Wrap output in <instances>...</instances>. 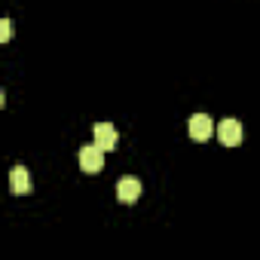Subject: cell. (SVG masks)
I'll return each instance as SVG.
<instances>
[{
	"label": "cell",
	"instance_id": "obj_2",
	"mask_svg": "<svg viewBox=\"0 0 260 260\" xmlns=\"http://www.w3.org/2000/svg\"><path fill=\"white\" fill-rule=\"evenodd\" d=\"M217 138H220V144H226V147L242 144V122H239V119H223V122L217 125Z\"/></svg>",
	"mask_w": 260,
	"mask_h": 260
},
{
	"label": "cell",
	"instance_id": "obj_3",
	"mask_svg": "<svg viewBox=\"0 0 260 260\" xmlns=\"http://www.w3.org/2000/svg\"><path fill=\"white\" fill-rule=\"evenodd\" d=\"M211 132H214V122L205 116V113H196V116H190V138L193 141H208L211 138Z\"/></svg>",
	"mask_w": 260,
	"mask_h": 260
},
{
	"label": "cell",
	"instance_id": "obj_5",
	"mask_svg": "<svg viewBox=\"0 0 260 260\" xmlns=\"http://www.w3.org/2000/svg\"><path fill=\"white\" fill-rule=\"evenodd\" d=\"M92 135H95V144H98L101 150H113V147H116V128H113L110 122H95Z\"/></svg>",
	"mask_w": 260,
	"mask_h": 260
},
{
	"label": "cell",
	"instance_id": "obj_7",
	"mask_svg": "<svg viewBox=\"0 0 260 260\" xmlns=\"http://www.w3.org/2000/svg\"><path fill=\"white\" fill-rule=\"evenodd\" d=\"M13 37V22L10 19H0V43H7Z\"/></svg>",
	"mask_w": 260,
	"mask_h": 260
},
{
	"label": "cell",
	"instance_id": "obj_6",
	"mask_svg": "<svg viewBox=\"0 0 260 260\" xmlns=\"http://www.w3.org/2000/svg\"><path fill=\"white\" fill-rule=\"evenodd\" d=\"M10 190H13L16 196H28V193H31V175H28L25 166H16V169L10 172Z\"/></svg>",
	"mask_w": 260,
	"mask_h": 260
},
{
	"label": "cell",
	"instance_id": "obj_1",
	"mask_svg": "<svg viewBox=\"0 0 260 260\" xmlns=\"http://www.w3.org/2000/svg\"><path fill=\"white\" fill-rule=\"evenodd\" d=\"M80 169L83 172H101L104 169V150L98 144H86L80 150Z\"/></svg>",
	"mask_w": 260,
	"mask_h": 260
},
{
	"label": "cell",
	"instance_id": "obj_4",
	"mask_svg": "<svg viewBox=\"0 0 260 260\" xmlns=\"http://www.w3.org/2000/svg\"><path fill=\"white\" fill-rule=\"evenodd\" d=\"M116 196H119V202H135V199L141 196V181L132 178V175L119 178V181H116Z\"/></svg>",
	"mask_w": 260,
	"mask_h": 260
}]
</instances>
